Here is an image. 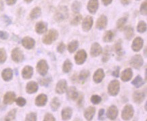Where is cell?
I'll return each instance as SVG.
<instances>
[{
    "instance_id": "obj_1",
    "label": "cell",
    "mask_w": 147,
    "mask_h": 121,
    "mask_svg": "<svg viewBox=\"0 0 147 121\" xmlns=\"http://www.w3.org/2000/svg\"><path fill=\"white\" fill-rule=\"evenodd\" d=\"M69 16V10L68 7L65 5L60 6L56 10L54 14V18L56 21L62 22L67 19Z\"/></svg>"
},
{
    "instance_id": "obj_2",
    "label": "cell",
    "mask_w": 147,
    "mask_h": 121,
    "mask_svg": "<svg viewBox=\"0 0 147 121\" xmlns=\"http://www.w3.org/2000/svg\"><path fill=\"white\" fill-rule=\"evenodd\" d=\"M58 37V32L56 29L49 30L48 33L43 37L42 41L44 44L50 45L55 41Z\"/></svg>"
},
{
    "instance_id": "obj_3",
    "label": "cell",
    "mask_w": 147,
    "mask_h": 121,
    "mask_svg": "<svg viewBox=\"0 0 147 121\" xmlns=\"http://www.w3.org/2000/svg\"><path fill=\"white\" fill-rule=\"evenodd\" d=\"M120 83L118 80H113L111 81L108 85V92L111 96L115 97L119 92Z\"/></svg>"
},
{
    "instance_id": "obj_4",
    "label": "cell",
    "mask_w": 147,
    "mask_h": 121,
    "mask_svg": "<svg viewBox=\"0 0 147 121\" xmlns=\"http://www.w3.org/2000/svg\"><path fill=\"white\" fill-rule=\"evenodd\" d=\"M134 114V109L131 105L127 104L125 105L121 112V118L123 120H129L132 118Z\"/></svg>"
},
{
    "instance_id": "obj_5",
    "label": "cell",
    "mask_w": 147,
    "mask_h": 121,
    "mask_svg": "<svg viewBox=\"0 0 147 121\" xmlns=\"http://www.w3.org/2000/svg\"><path fill=\"white\" fill-rule=\"evenodd\" d=\"M36 69L37 72L42 76H45L47 75L49 70V66L47 61L44 59H41L39 60L37 64Z\"/></svg>"
},
{
    "instance_id": "obj_6",
    "label": "cell",
    "mask_w": 147,
    "mask_h": 121,
    "mask_svg": "<svg viewBox=\"0 0 147 121\" xmlns=\"http://www.w3.org/2000/svg\"><path fill=\"white\" fill-rule=\"evenodd\" d=\"M11 57L15 63H21L24 59V56L22 51L19 48H15L11 52Z\"/></svg>"
},
{
    "instance_id": "obj_7",
    "label": "cell",
    "mask_w": 147,
    "mask_h": 121,
    "mask_svg": "<svg viewBox=\"0 0 147 121\" xmlns=\"http://www.w3.org/2000/svg\"><path fill=\"white\" fill-rule=\"evenodd\" d=\"M143 64H144V60L142 56L140 54H136L129 60V65L136 69H140Z\"/></svg>"
},
{
    "instance_id": "obj_8",
    "label": "cell",
    "mask_w": 147,
    "mask_h": 121,
    "mask_svg": "<svg viewBox=\"0 0 147 121\" xmlns=\"http://www.w3.org/2000/svg\"><path fill=\"white\" fill-rule=\"evenodd\" d=\"M87 52L84 50H80L75 55V61L77 65H82L87 59Z\"/></svg>"
},
{
    "instance_id": "obj_9",
    "label": "cell",
    "mask_w": 147,
    "mask_h": 121,
    "mask_svg": "<svg viewBox=\"0 0 147 121\" xmlns=\"http://www.w3.org/2000/svg\"><path fill=\"white\" fill-rule=\"evenodd\" d=\"M21 43L22 46H23L24 48L27 49V50L33 49L35 45V39L29 36L24 37V38L22 39Z\"/></svg>"
},
{
    "instance_id": "obj_10",
    "label": "cell",
    "mask_w": 147,
    "mask_h": 121,
    "mask_svg": "<svg viewBox=\"0 0 147 121\" xmlns=\"http://www.w3.org/2000/svg\"><path fill=\"white\" fill-rule=\"evenodd\" d=\"M93 18L90 16H86L82 22V29L85 32L89 31L92 29L94 23Z\"/></svg>"
},
{
    "instance_id": "obj_11",
    "label": "cell",
    "mask_w": 147,
    "mask_h": 121,
    "mask_svg": "<svg viewBox=\"0 0 147 121\" xmlns=\"http://www.w3.org/2000/svg\"><path fill=\"white\" fill-rule=\"evenodd\" d=\"M102 52V46L98 42H94L90 48V55L92 57H97Z\"/></svg>"
},
{
    "instance_id": "obj_12",
    "label": "cell",
    "mask_w": 147,
    "mask_h": 121,
    "mask_svg": "<svg viewBox=\"0 0 147 121\" xmlns=\"http://www.w3.org/2000/svg\"><path fill=\"white\" fill-rule=\"evenodd\" d=\"M67 89V82L65 79H62L58 81L56 84L55 90L58 94H62L66 92Z\"/></svg>"
},
{
    "instance_id": "obj_13",
    "label": "cell",
    "mask_w": 147,
    "mask_h": 121,
    "mask_svg": "<svg viewBox=\"0 0 147 121\" xmlns=\"http://www.w3.org/2000/svg\"><path fill=\"white\" fill-rule=\"evenodd\" d=\"M144 45V40L141 37H137L133 40L131 48L134 52H139L142 48Z\"/></svg>"
},
{
    "instance_id": "obj_14",
    "label": "cell",
    "mask_w": 147,
    "mask_h": 121,
    "mask_svg": "<svg viewBox=\"0 0 147 121\" xmlns=\"http://www.w3.org/2000/svg\"><path fill=\"white\" fill-rule=\"evenodd\" d=\"M107 24H108V18L105 15L102 14L98 18L96 27L98 29L102 30L107 27Z\"/></svg>"
},
{
    "instance_id": "obj_15",
    "label": "cell",
    "mask_w": 147,
    "mask_h": 121,
    "mask_svg": "<svg viewBox=\"0 0 147 121\" xmlns=\"http://www.w3.org/2000/svg\"><path fill=\"white\" fill-rule=\"evenodd\" d=\"M16 100V94L12 91H8L4 94L3 103L5 105H12Z\"/></svg>"
},
{
    "instance_id": "obj_16",
    "label": "cell",
    "mask_w": 147,
    "mask_h": 121,
    "mask_svg": "<svg viewBox=\"0 0 147 121\" xmlns=\"http://www.w3.org/2000/svg\"><path fill=\"white\" fill-rule=\"evenodd\" d=\"M105 71L103 70V69H102V68H99V69H98L97 70L95 71V73H94L93 80L95 83L98 84V83H100L103 80V79L105 78Z\"/></svg>"
},
{
    "instance_id": "obj_17",
    "label": "cell",
    "mask_w": 147,
    "mask_h": 121,
    "mask_svg": "<svg viewBox=\"0 0 147 121\" xmlns=\"http://www.w3.org/2000/svg\"><path fill=\"white\" fill-rule=\"evenodd\" d=\"M118 109L115 105H111V107H109L108 110L107 112V118L110 119L111 120H114L117 118L118 116Z\"/></svg>"
},
{
    "instance_id": "obj_18",
    "label": "cell",
    "mask_w": 147,
    "mask_h": 121,
    "mask_svg": "<svg viewBox=\"0 0 147 121\" xmlns=\"http://www.w3.org/2000/svg\"><path fill=\"white\" fill-rule=\"evenodd\" d=\"M99 3L98 0H90L88 3L87 8L88 10L92 14H96L98 9Z\"/></svg>"
},
{
    "instance_id": "obj_19",
    "label": "cell",
    "mask_w": 147,
    "mask_h": 121,
    "mask_svg": "<svg viewBox=\"0 0 147 121\" xmlns=\"http://www.w3.org/2000/svg\"><path fill=\"white\" fill-rule=\"evenodd\" d=\"M39 89L38 84L35 81H30L26 86V91L29 94L35 93Z\"/></svg>"
},
{
    "instance_id": "obj_20",
    "label": "cell",
    "mask_w": 147,
    "mask_h": 121,
    "mask_svg": "<svg viewBox=\"0 0 147 121\" xmlns=\"http://www.w3.org/2000/svg\"><path fill=\"white\" fill-rule=\"evenodd\" d=\"M67 96L69 99L72 100V101H75L77 100V97L79 96L78 91H77V88L75 86H70L68 89H67Z\"/></svg>"
},
{
    "instance_id": "obj_21",
    "label": "cell",
    "mask_w": 147,
    "mask_h": 121,
    "mask_svg": "<svg viewBox=\"0 0 147 121\" xmlns=\"http://www.w3.org/2000/svg\"><path fill=\"white\" fill-rule=\"evenodd\" d=\"M48 30V24L44 21H39L35 24V31L37 34H43Z\"/></svg>"
},
{
    "instance_id": "obj_22",
    "label": "cell",
    "mask_w": 147,
    "mask_h": 121,
    "mask_svg": "<svg viewBox=\"0 0 147 121\" xmlns=\"http://www.w3.org/2000/svg\"><path fill=\"white\" fill-rule=\"evenodd\" d=\"M145 99V92L143 90H136L133 94V99L136 103H140Z\"/></svg>"
},
{
    "instance_id": "obj_23",
    "label": "cell",
    "mask_w": 147,
    "mask_h": 121,
    "mask_svg": "<svg viewBox=\"0 0 147 121\" xmlns=\"http://www.w3.org/2000/svg\"><path fill=\"white\" fill-rule=\"evenodd\" d=\"M133 76V71L131 70V68H127V69H124L122 71L121 75V80L123 82H126L129 81Z\"/></svg>"
},
{
    "instance_id": "obj_24",
    "label": "cell",
    "mask_w": 147,
    "mask_h": 121,
    "mask_svg": "<svg viewBox=\"0 0 147 121\" xmlns=\"http://www.w3.org/2000/svg\"><path fill=\"white\" fill-rule=\"evenodd\" d=\"M33 75V68L31 66H25L22 70V76L24 79L28 80L31 78Z\"/></svg>"
},
{
    "instance_id": "obj_25",
    "label": "cell",
    "mask_w": 147,
    "mask_h": 121,
    "mask_svg": "<svg viewBox=\"0 0 147 121\" xmlns=\"http://www.w3.org/2000/svg\"><path fill=\"white\" fill-rule=\"evenodd\" d=\"M48 101V97L45 94H40L35 99V105L38 107H43L46 105Z\"/></svg>"
},
{
    "instance_id": "obj_26",
    "label": "cell",
    "mask_w": 147,
    "mask_h": 121,
    "mask_svg": "<svg viewBox=\"0 0 147 121\" xmlns=\"http://www.w3.org/2000/svg\"><path fill=\"white\" fill-rule=\"evenodd\" d=\"M114 50L118 57L119 58H121L122 56H123L124 53H125L123 49V46H122L121 39H119V40L117 41L115 44L114 45Z\"/></svg>"
},
{
    "instance_id": "obj_27",
    "label": "cell",
    "mask_w": 147,
    "mask_h": 121,
    "mask_svg": "<svg viewBox=\"0 0 147 121\" xmlns=\"http://www.w3.org/2000/svg\"><path fill=\"white\" fill-rule=\"evenodd\" d=\"M1 77L5 82H9L13 77V70L11 68H5L1 72Z\"/></svg>"
},
{
    "instance_id": "obj_28",
    "label": "cell",
    "mask_w": 147,
    "mask_h": 121,
    "mask_svg": "<svg viewBox=\"0 0 147 121\" xmlns=\"http://www.w3.org/2000/svg\"><path fill=\"white\" fill-rule=\"evenodd\" d=\"M73 115V109L70 107H65L61 111L62 119L63 120H69Z\"/></svg>"
},
{
    "instance_id": "obj_29",
    "label": "cell",
    "mask_w": 147,
    "mask_h": 121,
    "mask_svg": "<svg viewBox=\"0 0 147 121\" xmlns=\"http://www.w3.org/2000/svg\"><path fill=\"white\" fill-rule=\"evenodd\" d=\"M96 113L95 107L90 106L88 108H86L84 111V117L87 120H92L93 119L94 115Z\"/></svg>"
},
{
    "instance_id": "obj_30",
    "label": "cell",
    "mask_w": 147,
    "mask_h": 121,
    "mask_svg": "<svg viewBox=\"0 0 147 121\" xmlns=\"http://www.w3.org/2000/svg\"><path fill=\"white\" fill-rule=\"evenodd\" d=\"M124 35H125L126 39L131 40L134 37V28L130 25L125 27V29H124Z\"/></svg>"
},
{
    "instance_id": "obj_31",
    "label": "cell",
    "mask_w": 147,
    "mask_h": 121,
    "mask_svg": "<svg viewBox=\"0 0 147 121\" xmlns=\"http://www.w3.org/2000/svg\"><path fill=\"white\" fill-rule=\"evenodd\" d=\"M115 37V33L111 30L107 31L103 35V41L105 42H111L113 40Z\"/></svg>"
},
{
    "instance_id": "obj_32",
    "label": "cell",
    "mask_w": 147,
    "mask_h": 121,
    "mask_svg": "<svg viewBox=\"0 0 147 121\" xmlns=\"http://www.w3.org/2000/svg\"><path fill=\"white\" fill-rule=\"evenodd\" d=\"M111 46H107L105 47V50H104V53L102 58V60L103 63H107L109 61V60L110 59L111 54Z\"/></svg>"
},
{
    "instance_id": "obj_33",
    "label": "cell",
    "mask_w": 147,
    "mask_h": 121,
    "mask_svg": "<svg viewBox=\"0 0 147 121\" xmlns=\"http://www.w3.org/2000/svg\"><path fill=\"white\" fill-rule=\"evenodd\" d=\"M41 14V10L39 7H34L33 10H31V13H30L29 16L32 20L37 19V18H39Z\"/></svg>"
},
{
    "instance_id": "obj_34",
    "label": "cell",
    "mask_w": 147,
    "mask_h": 121,
    "mask_svg": "<svg viewBox=\"0 0 147 121\" xmlns=\"http://www.w3.org/2000/svg\"><path fill=\"white\" fill-rule=\"evenodd\" d=\"M144 81L140 75H137L131 82V84L134 85L136 88H140L142 85H144Z\"/></svg>"
},
{
    "instance_id": "obj_35",
    "label": "cell",
    "mask_w": 147,
    "mask_h": 121,
    "mask_svg": "<svg viewBox=\"0 0 147 121\" xmlns=\"http://www.w3.org/2000/svg\"><path fill=\"white\" fill-rule=\"evenodd\" d=\"M73 68V63L69 59H67L64 62L63 65V71L64 73H67L71 71Z\"/></svg>"
},
{
    "instance_id": "obj_36",
    "label": "cell",
    "mask_w": 147,
    "mask_h": 121,
    "mask_svg": "<svg viewBox=\"0 0 147 121\" xmlns=\"http://www.w3.org/2000/svg\"><path fill=\"white\" fill-rule=\"evenodd\" d=\"M60 106V101L58 97H54L50 103V107L52 111H57Z\"/></svg>"
},
{
    "instance_id": "obj_37",
    "label": "cell",
    "mask_w": 147,
    "mask_h": 121,
    "mask_svg": "<svg viewBox=\"0 0 147 121\" xmlns=\"http://www.w3.org/2000/svg\"><path fill=\"white\" fill-rule=\"evenodd\" d=\"M79 47V41L77 40H73L71 41L69 44H68L67 49L70 53H73L75 50L78 48Z\"/></svg>"
},
{
    "instance_id": "obj_38",
    "label": "cell",
    "mask_w": 147,
    "mask_h": 121,
    "mask_svg": "<svg viewBox=\"0 0 147 121\" xmlns=\"http://www.w3.org/2000/svg\"><path fill=\"white\" fill-rule=\"evenodd\" d=\"M90 71L88 70H86V69H84V70H82L81 72L80 73V74H79V76H78V79L81 82H84L85 81H86L87 79L90 76Z\"/></svg>"
},
{
    "instance_id": "obj_39",
    "label": "cell",
    "mask_w": 147,
    "mask_h": 121,
    "mask_svg": "<svg viewBox=\"0 0 147 121\" xmlns=\"http://www.w3.org/2000/svg\"><path fill=\"white\" fill-rule=\"evenodd\" d=\"M127 16H123L121 18H120L119 19L117 22V28L119 30H122L124 29L125 23L127 22Z\"/></svg>"
},
{
    "instance_id": "obj_40",
    "label": "cell",
    "mask_w": 147,
    "mask_h": 121,
    "mask_svg": "<svg viewBox=\"0 0 147 121\" xmlns=\"http://www.w3.org/2000/svg\"><path fill=\"white\" fill-rule=\"evenodd\" d=\"M16 112H17L16 109H12V110H10L7 114L6 116L5 117V120H6V121L14 120L15 118H16Z\"/></svg>"
},
{
    "instance_id": "obj_41",
    "label": "cell",
    "mask_w": 147,
    "mask_h": 121,
    "mask_svg": "<svg viewBox=\"0 0 147 121\" xmlns=\"http://www.w3.org/2000/svg\"><path fill=\"white\" fill-rule=\"evenodd\" d=\"M137 31L140 33H143L146 31V23L144 20H140L137 25Z\"/></svg>"
},
{
    "instance_id": "obj_42",
    "label": "cell",
    "mask_w": 147,
    "mask_h": 121,
    "mask_svg": "<svg viewBox=\"0 0 147 121\" xmlns=\"http://www.w3.org/2000/svg\"><path fill=\"white\" fill-rule=\"evenodd\" d=\"M52 77L50 76H48V77H44V78L40 79V80H39V82L41 86H46V87H47V86H48L49 84L52 82Z\"/></svg>"
},
{
    "instance_id": "obj_43",
    "label": "cell",
    "mask_w": 147,
    "mask_h": 121,
    "mask_svg": "<svg viewBox=\"0 0 147 121\" xmlns=\"http://www.w3.org/2000/svg\"><path fill=\"white\" fill-rule=\"evenodd\" d=\"M72 10L74 13H78L81 10L82 8V3L79 1H75L72 3V6H71Z\"/></svg>"
},
{
    "instance_id": "obj_44",
    "label": "cell",
    "mask_w": 147,
    "mask_h": 121,
    "mask_svg": "<svg viewBox=\"0 0 147 121\" xmlns=\"http://www.w3.org/2000/svg\"><path fill=\"white\" fill-rule=\"evenodd\" d=\"M7 59V53L4 48H0V65L4 63Z\"/></svg>"
},
{
    "instance_id": "obj_45",
    "label": "cell",
    "mask_w": 147,
    "mask_h": 121,
    "mask_svg": "<svg viewBox=\"0 0 147 121\" xmlns=\"http://www.w3.org/2000/svg\"><path fill=\"white\" fill-rule=\"evenodd\" d=\"M91 102L94 105H98L102 101V98L98 94H93L91 97Z\"/></svg>"
},
{
    "instance_id": "obj_46",
    "label": "cell",
    "mask_w": 147,
    "mask_h": 121,
    "mask_svg": "<svg viewBox=\"0 0 147 121\" xmlns=\"http://www.w3.org/2000/svg\"><path fill=\"white\" fill-rule=\"evenodd\" d=\"M140 14L143 15V16H146L147 14V1L145 0L144 2H142V4L140 5Z\"/></svg>"
},
{
    "instance_id": "obj_47",
    "label": "cell",
    "mask_w": 147,
    "mask_h": 121,
    "mask_svg": "<svg viewBox=\"0 0 147 121\" xmlns=\"http://www.w3.org/2000/svg\"><path fill=\"white\" fill-rule=\"evenodd\" d=\"M82 20V16L81 14H77L73 19L71 20V24L73 26H77L80 23V22Z\"/></svg>"
},
{
    "instance_id": "obj_48",
    "label": "cell",
    "mask_w": 147,
    "mask_h": 121,
    "mask_svg": "<svg viewBox=\"0 0 147 121\" xmlns=\"http://www.w3.org/2000/svg\"><path fill=\"white\" fill-rule=\"evenodd\" d=\"M37 118V114L35 112L29 113L27 116H26L25 120L26 121H36Z\"/></svg>"
},
{
    "instance_id": "obj_49",
    "label": "cell",
    "mask_w": 147,
    "mask_h": 121,
    "mask_svg": "<svg viewBox=\"0 0 147 121\" xmlns=\"http://www.w3.org/2000/svg\"><path fill=\"white\" fill-rule=\"evenodd\" d=\"M15 101H16V105H18L19 107H23L26 105V103H27L26 99L22 97H18L17 99H16V100H15Z\"/></svg>"
},
{
    "instance_id": "obj_50",
    "label": "cell",
    "mask_w": 147,
    "mask_h": 121,
    "mask_svg": "<svg viewBox=\"0 0 147 121\" xmlns=\"http://www.w3.org/2000/svg\"><path fill=\"white\" fill-rule=\"evenodd\" d=\"M66 50V46L63 42H60L57 46V52L60 54H63L65 52Z\"/></svg>"
},
{
    "instance_id": "obj_51",
    "label": "cell",
    "mask_w": 147,
    "mask_h": 121,
    "mask_svg": "<svg viewBox=\"0 0 147 121\" xmlns=\"http://www.w3.org/2000/svg\"><path fill=\"white\" fill-rule=\"evenodd\" d=\"M44 121H55L56 118H54V116L50 113H47V114L44 116Z\"/></svg>"
},
{
    "instance_id": "obj_52",
    "label": "cell",
    "mask_w": 147,
    "mask_h": 121,
    "mask_svg": "<svg viewBox=\"0 0 147 121\" xmlns=\"http://www.w3.org/2000/svg\"><path fill=\"white\" fill-rule=\"evenodd\" d=\"M9 34L7 32L4 31H0V39H3V40H5L8 38Z\"/></svg>"
},
{
    "instance_id": "obj_53",
    "label": "cell",
    "mask_w": 147,
    "mask_h": 121,
    "mask_svg": "<svg viewBox=\"0 0 147 121\" xmlns=\"http://www.w3.org/2000/svg\"><path fill=\"white\" fill-rule=\"evenodd\" d=\"M105 109H100L98 111V120H103L105 118H104V116H105Z\"/></svg>"
},
{
    "instance_id": "obj_54",
    "label": "cell",
    "mask_w": 147,
    "mask_h": 121,
    "mask_svg": "<svg viewBox=\"0 0 147 121\" xmlns=\"http://www.w3.org/2000/svg\"><path fill=\"white\" fill-rule=\"evenodd\" d=\"M119 72H120V67L117 66V67H116L115 69L113 71L112 75L114 77H119Z\"/></svg>"
},
{
    "instance_id": "obj_55",
    "label": "cell",
    "mask_w": 147,
    "mask_h": 121,
    "mask_svg": "<svg viewBox=\"0 0 147 121\" xmlns=\"http://www.w3.org/2000/svg\"><path fill=\"white\" fill-rule=\"evenodd\" d=\"M77 105H78L79 106H82L83 101H84V96H83V94H82L80 96H78V97H77Z\"/></svg>"
},
{
    "instance_id": "obj_56",
    "label": "cell",
    "mask_w": 147,
    "mask_h": 121,
    "mask_svg": "<svg viewBox=\"0 0 147 121\" xmlns=\"http://www.w3.org/2000/svg\"><path fill=\"white\" fill-rule=\"evenodd\" d=\"M5 1L8 5H13L16 3L17 0H5Z\"/></svg>"
},
{
    "instance_id": "obj_57",
    "label": "cell",
    "mask_w": 147,
    "mask_h": 121,
    "mask_svg": "<svg viewBox=\"0 0 147 121\" xmlns=\"http://www.w3.org/2000/svg\"><path fill=\"white\" fill-rule=\"evenodd\" d=\"M131 0H121V3L124 5H127L131 3Z\"/></svg>"
},
{
    "instance_id": "obj_58",
    "label": "cell",
    "mask_w": 147,
    "mask_h": 121,
    "mask_svg": "<svg viewBox=\"0 0 147 121\" xmlns=\"http://www.w3.org/2000/svg\"><path fill=\"white\" fill-rule=\"evenodd\" d=\"M102 1L104 5L107 6V5H109V4H111V3H112L113 0H102Z\"/></svg>"
},
{
    "instance_id": "obj_59",
    "label": "cell",
    "mask_w": 147,
    "mask_h": 121,
    "mask_svg": "<svg viewBox=\"0 0 147 121\" xmlns=\"http://www.w3.org/2000/svg\"><path fill=\"white\" fill-rule=\"evenodd\" d=\"M24 1H25L26 3H31V1H33V0H24Z\"/></svg>"
},
{
    "instance_id": "obj_60",
    "label": "cell",
    "mask_w": 147,
    "mask_h": 121,
    "mask_svg": "<svg viewBox=\"0 0 147 121\" xmlns=\"http://www.w3.org/2000/svg\"><path fill=\"white\" fill-rule=\"evenodd\" d=\"M145 110H146V105H145Z\"/></svg>"
}]
</instances>
